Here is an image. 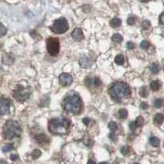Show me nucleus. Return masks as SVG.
Returning a JSON list of instances; mask_svg holds the SVG:
<instances>
[{
    "mask_svg": "<svg viewBox=\"0 0 164 164\" xmlns=\"http://www.w3.org/2000/svg\"><path fill=\"white\" fill-rule=\"evenodd\" d=\"M99 164H108L107 162H100Z\"/></svg>",
    "mask_w": 164,
    "mask_h": 164,
    "instance_id": "nucleus-44",
    "label": "nucleus"
},
{
    "mask_svg": "<svg viewBox=\"0 0 164 164\" xmlns=\"http://www.w3.org/2000/svg\"><path fill=\"white\" fill-rule=\"evenodd\" d=\"M149 46V42L147 40H143V41L140 43V47L142 49H147L148 48Z\"/></svg>",
    "mask_w": 164,
    "mask_h": 164,
    "instance_id": "nucleus-30",
    "label": "nucleus"
},
{
    "mask_svg": "<svg viewBox=\"0 0 164 164\" xmlns=\"http://www.w3.org/2000/svg\"><path fill=\"white\" fill-rule=\"evenodd\" d=\"M109 95L115 101H121L123 99L130 97L131 89L126 83L116 82L109 88Z\"/></svg>",
    "mask_w": 164,
    "mask_h": 164,
    "instance_id": "nucleus-2",
    "label": "nucleus"
},
{
    "mask_svg": "<svg viewBox=\"0 0 164 164\" xmlns=\"http://www.w3.org/2000/svg\"><path fill=\"white\" fill-rule=\"evenodd\" d=\"M139 95L143 98H146L148 97V95H149V92H148V89L146 88V86H142L139 89Z\"/></svg>",
    "mask_w": 164,
    "mask_h": 164,
    "instance_id": "nucleus-19",
    "label": "nucleus"
},
{
    "mask_svg": "<svg viewBox=\"0 0 164 164\" xmlns=\"http://www.w3.org/2000/svg\"><path fill=\"white\" fill-rule=\"evenodd\" d=\"M87 164H96V163H95L93 160H89V162H88V163Z\"/></svg>",
    "mask_w": 164,
    "mask_h": 164,
    "instance_id": "nucleus-41",
    "label": "nucleus"
},
{
    "mask_svg": "<svg viewBox=\"0 0 164 164\" xmlns=\"http://www.w3.org/2000/svg\"><path fill=\"white\" fill-rule=\"evenodd\" d=\"M150 71L153 74H157V73H159V72L160 71V67H159V66L157 63L151 64Z\"/></svg>",
    "mask_w": 164,
    "mask_h": 164,
    "instance_id": "nucleus-17",
    "label": "nucleus"
},
{
    "mask_svg": "<svg viewBox=\"0 0 164 164\" xmlns=\"http://www.w3.org/2000/svg\"><path fill=\"white\" fill-rule=\"evenodd\" d=\"M109 138H110L112 140H114V141L117 140V136H116V135H115V133H113V132L109 135Z\"/></svg>",
    "mask_w": 164,
    "mask_h": 164,
    "instance_id": "nucleus-38",
    "label": "nucleus"
},
{
    "mask_svg": "<svg viewBox=\"0 0 164 164\" xmlns=\"http://www.w3.org/2000/svg\"><path fill=\"white\" fill-rule=\"evenodd\" d=\"M51 31L55 34L65 33L68 30V23L65 17H61L56 20L50 27Z\"/></svg>",
    "mask_w": 164,
    "mask_h": 164,
    "instance_id": "nucleus-5",
    "label": "nucleus"
},
{
    "mask_svg": "<svg viewBox=\"0 0 164 164\" xmlns=\"http://www.w3.org/2000/svg\"><path fill=\"white\" fill-rule=\"evenodd\" d=\"M115 62L118 65H122L125 62V59H124V56L122 54H118L115 57Z\"/></svg>",
    "mask_w": 164,
    "mask_h": 164,
    "instance_id": "nucleus-16",
    "label": "nucleus"
},
{
    "mask_svg": "<svg viewBox=\"0 0 164 164\" xmlns=\"http://www.w3.org/2000/svg\"><path fill=\"white\" fill-rule=\"evenodd\" d=\"M30 95L31 90L22 85H17L13 91V97L19 102H24L26 100L30 97Z\"/></svg>",
    "mask_w": 164,
    "mask_h": 164,
    "instance_id": "nucleus-6",
    "label": "nucleus"
},
{
    "mask_svg": "<svg viewBox=\"0 0 164 164\" xmlns=\"http://www.w3.org/2000/svg\"><path fill=\"white\" fill-rule=\"evenodd\" d=\"M149 105H148V103H140V109H143V110H145V109H147Z\"/></svg>",
    "mask_w": 164,
    "mask_h": 164,
    "instance_id": "nucleus-39",
    "label": "nucleus"
},
{
    "mask_svg": "<svg viewBox=\"0 0 164 164\" xmlns=\"http://www.w3.org/2000/svg\"><path fill=\"white\" fill-rule=\"evenodd\" d=\"M11 101L6 98H0V116H4L10 112Z\"/></svg>",
    "mask_w": 164,
    "mask_h": 164,
    "instance_id": "nucleus-8",
    "label": "nucleus"
},
{
    "mask_svg": "<svg viewBox=\"0 0 164 164\" xmlns=\"http://www.w3.org/2000/svg\"><path fill=\"white\" fill-rule=\"evenodd\" d=\"M136 127H137L136 124V122H131L130 123V129H131V131H136Z\"/></svg>",
    "mask_w": 164,
    "mask_h": 164,
    "instance_id": "nucleus-33",
    "label": "nucleus"
},
{
    "mask_svg": "<svg viewBox=\"0 0 164 164\" xmlns=\"http://www.w3.org/2000/svg\"><path fill=\"white\" fill-rule=\"evenodd\" d=\"M0 71H1V66H0Z\"/></svg>",
    "mask_w": 164,
    "mask_h": 164,
    "instance_id": "nucleus-45",
    "label": "nucleus"
},
{
    "mask_svg": "<svg viewBox=\"0 0 164 164\" xmlns=\"http://www.w3.org/2000/svg\"><path fill=\"white\" fill-rule=\"evenodd\" d=\"M122 36L120 34H115V35H113V36L112 37V40L116 42V43H121V42L122 41Z\"/></svg>",
    "mask_w": 164,
    "mask_h": 164,
    "instance_id": "nucleus-21",
    "label": "nucleus"
},
{
    "mask_svg": "<svg viewBox=\"0 0 164 164\" xmlns=\"http://www.w3.org/2000/svg\"><path fill=\"white\" fill-rule=\"evenodd\" d=\"M130 152V148L129 146H124L122 149V153L123 155H126L128 153Z\"/></svg>",
    "mask_w": 164,
    "mask_h": 164,
    "instance_id": "nucleus-31",
    "label": "nucleus"
},
{
    "mask_svg": "<svg viewBox=\"0 0 164 164\" xmlns=\"http://www.w3.org/2000/svg\"><path fill=\"white\" fill-rule=\"evenodd\" d=\"M6 33H7V28L2 23H0V37L3 36Z\"/></svg>",
    "mask_w": 164,
    "mask_h": 164,
    "instance_id": "nucleus-27",
    "label": "nucleus"
},
{
    "mask_svg": "<svg viewBox=\"0 0 164 164\" xmlns=\"http://www.w3.org/2000/svg\"><path fill=\"white\" fill-rule=\"evenodd\" d=\"M12 149H13L12 145H7L3 148V153H8V152L12 150Z\"/></svg>",
    "mask_w": 164,
    "mask_h": 164,
    "instance_id": "nucleus-28",
    "label": "nucleus"
},
{
    "mask_svg": "<svg viewBox=\"0 0 164 164\" xmlns=\"http://www.w3.org/2000/svg\"><path fill=\"white\" fill-rule=\"evenodd\" d=\"M35 139L38 142H39V144H41V145H44V144H47L48 142H49V137H47L45 136V134H41V135H39V136H37L35 137Z\"/></svg>",
    "mask_w": 164,
    "mask_h": 164,
    "instance_id": "nucleus-11",
    "label": "nucleus"
},
{
    "mask_svg": "<svg viewBox=\"0 0 164 164\" xmlns=\"http://www.w3.org/2000/svg\"><path fill=\"white\" fill-rule=\"evenodd\" d=\"M3 134L4 139L7 140H11V139L18 137L22 134V128L21 126L17 122L13 120H8L7 121L3 126Z\"/></svg>",
    "mask_w": 164,
    "mask_h": 164,
    "instance_id": "nucleus-3",
    "label": "nucleus"
},
{
    "mask_svg": "<svg viewBox=\"0 0 164 164\" xmlns=\"http://www.w3.org/2000/svg\"><path fill=\"white\" fill-rule=\"evenodd\" d=\"M72 36L75 41H81V39H84V35L82 30L81 28H75V30L72 33Z\"/></svg>",
    "mask_w": 164,
    "mask_h": 164,
    "instance_id": "nucleus-10",
    "label": "nucleus"
},
{
    "mask_svg": "<svg viewBox=\"0 0 164 164\" xmlns=\"http://www.w3.org/2000/svg\"><path fill=\"white\" fill-rule=\"evenodd\" d=\"M159 22H160V24L162 27L164 28V12L161 14V16L159 17Z\"/></svg>",
    "mask_w": 164,
    "mask_h": 164,
    "instance_id": "nucleus-34",
    "label": "nucleus"
},
{
    "mask_svg": "<svg viewBox=\"0 0 164 164\" xmlns=\"http://www.w3.org/2000/svg\"><path fill=\"white\" fill-rule=\"evenodd\" d=\"M163 69H164V68H163Z\"/></svg>",
    "mask_w": 164,
    "mask_h": 164,
    "instance_id": "nucleus-47",
    "label": "nucleus"
},
{
    "mask_svg": "<svg viewBox=\"0 0 164 164\" xmlns=\"http://www.w3.org/2000/svg\"><path fill=\"white\" fill-rule=\"evenodd\" d=\"M80 65L81 66V67L83 68H88L89 67V59H87L85 56H83L81 59H80Z\"/></svg>",
    "mask_w": 164,
    "mask_h": 164,
    "instance_id": "nucleus-14",
    "label": "nucleus"
},
{
    "mask_svg": "<svg viewBox=\"0 0 164 164\" xmlns=\"http://www.w3.org/2000/svg\"><path fill=\"white\" fill-rule=\"evenodd\" d=\"M149 142H150L151 145H153V147H158L160 143L159 138H157V137H151L149 139Z\"/></svg>",
    "mask_w": 164,
    "mask_h": 164,
    "instance_id": "nucleus-20",
    "label": "nucleus"
},
{
    "mask_svg": "<svg viewBox=\"0 0 164 164\" xmlns=\"http://www.w3.org/2000/svg\"><path fill=\"white\" fill-rule=\"evenodd\" d=\"M94 85L96 87L101 85V81H100V79H99V78L95 77V79H94Z\"/></svg>",
    "mask_w": 164,
    "mask_h": 164,
    "instance_id": "nucleus-32",
    "label": "nucleus"
},
{
    "mask_svg": "<svg viewBox=\"0 0 164 164\" xmlns=\"http://www.w3.org/2000/svg\"><path fill=\"white\" fill-rule=\"evenodd\" d=\"M149 0H141V2H143V3H145V2H148Z\"/></svg>",
    "mask_w": 164,
    "mask_h": 164,
    "instance_id": "nucleus-43",
    "label": "nucleus"
},
{
    "mask_svg": "<svg viewBox=\"0 0 164 164\" xmlns=\"http://www.w3.org/2000/svg\"><path fill=\"white\" fill-rule=\"evenodd\" d=\"M47 50L52 56H57L60 50V44L57 38H49L46 42Z\"/></svg>",
    "mask_w": 164,
    "mask_h": 164,
    "instance_id": "nucleus-7",
    "label": "nucleus"
},
{
    "mask_svg": "<svg viewBox=\"0 0 164 164\" xmlns=\"http://www.w3.org/2000/svg\"><path fill=\"white\" fill-rule=\"evenodd\" d=\"M126 46H127L128 49H133L134 48H135V45H134L132 42H128Z\"/></svg>",
    "mask_w": 164,
    "mask_h": 164,
    "instance_id": "nucleus-36",
    "label": "nucleus"
},
{
    "mask_svg": "<svg viewBox=\"0 0 164 164\" xmlns=\"http://www.w3.org/2000/svg\"><path fill=\"white\" fill-rule=\"evenodd\" d=\"M164 121V116L162 113H158L153 118V122L156 125H161Z\"/></svg>",
    "mask_w": 164,
    "mask_h": 164,
    "instance_id": "nucleus-13",
    "label": "nucleus"
},
{
    "mask_svg": "<svg viewBox=\"0 0 164 164\" xmlns=\"http://www.w3.org/2000/svg\"><path fill=\"white\" fill-rule=\"evenodd\" d=\"M40 155H41V152H40L39 149H35V150L33 151L32 154H31V157H32L33 159H39Z\"/></svg>",
    "mask_w": 164,
    "mask_h": 164,
    "instance_id": "nucleus-26",
    "label": "nucleus"
},
{
    "mask_svg": "<svg viewBox=\"0 0 164 164\" xmlns=\"http://www.w3.org/2000/svg\"><path fill=\"white\" fill-rule=\"evenodd\" d=\"M82 121H83L84 124H85V126H87L89 123V118H84V119L82 120Z\"/></svg>",
    "mask_w": 164,
    "mask_h": 164,
    "instance_id": "nucleus-40",
    "label": "nucleus"
},
{
    "mask_svg": "<svg viewBox=\"0 0 164 164\" xmlns=\"http://www.w3.org/2000/svg\"><path fill=\"white\" fill-rule=\"evenodd\" d=\"M161 87V83L159 80H155V81H153L150 83V88L153 91H158Z\"/></svg>",
    "mask_w": 164,
    "mask_h": 164,
    "instance_id": "nucleus-12",
    "label": "nucleus"
},
{
    "mask_svg": "<svg viewBox=\"0 0 164 164\" xmlns=\"http://www.w3.org/2000/svg\"><path fill=\"white\" fill-rule=\"evenodd\" d=\"M141 25H142V27L144 28V29H149V28L151 26V23H150V22H149V21H147V20H145V21L142 22Z\"/></svg>",
    "mask_w": 164,
    "mask_h": 164,
    "instance_id": "nucleus-29",
    "label": "nucleus"
},
{
    "mask_svg": "<svg viewBox=\"0 0 164 164\" xmlns=\"http://www.w3.org/2000/svg\"><path fill=\"white\" fill-rule=\"evenodd\" d=\"M153 105H154V107L157 108V109L161 108L162 106L163 105V101H162V99H155L154 102H153Z\"/></svg>",
    "mask_w": 164,
    "mask_h": 164,
    "instance_id": "nucleus-24",
    "label": "nucleus"
},
{
    "mask_svg": "<svg viewBox=\"0 0 164 164\" xmlns=\"http://www.w3.org/2000/svg\"><path fill=\"white\" fill-rule=\"evenodd\" d=\"M110 25L112 26V27H119L120 25H122V21L119 19V18H113V19L112 20L111 22H110Z\"/></svg>",
    "mask_w": 164,
    "mask_h": 164,
    "instance_id": "nucleus-15",
    "label": "nucleus"
},
{
    "mask_svg": "<svg viewBox=\"0 0 164 164\" xmlns=\"http://www.w3.org/2000/svg\"><path fill=\"white\" fill-rule=\"evenodd\" d=\"M163 146H164V144H163Z\"/></svg>",
    "mask_w": 164,
    "mask_h": 164,
    "instance_id": "nucleus-46",
    "label": "nucleus"
},
{
    "mask_svg": "<svg viewBox=\"0 0 164 164\" xmlns=\"http://www.w3.org/2000/svg\"><path fill=\"white\" fill-rule=\"evenodd\" d=\"M70 124V120L65 117L52 119L49 123V130L53 134L65 135L67 134Z\"/></svg>",
    "mask_w": 164,
    "mask_h": 164,
    "instance_id": "nucleus-4",
    "label": "nucleus"
},
{
    "mask_svg": "<svg viewBox=\"0 0 164 164\" xmlns=\"http://www.w3.org/2000/svg\"><path fill=\"white\" fill-rule=\"evenodd\" d=\"M3 63L12 64V62H13V59L12 58L11 56L8 55V54H5V55L3 56Z\"/></svg>",
    "mask_w": 164,
    "mask_h": 164,
    "instance_id": "nucleus-18",
    "label": "nucleus"
},
{
    "mask_svg": "<svg viewBox=\"0 0 164 164\" xmlns=\"http://www.w3.org/2000/svg\"><path fill=\"white\" fill-rule=\"evenodd\" d=\"M127 23L128 25H132L135 24V18H133V17H129L127 20Z\"/></svg>",
    "mask_w": 164,
    "mask_h": 164,
    "instance_id": "nucleus-35",
    "label": "nucleus"
},
{
    "mask_svg": "<svg viewBox=\"0 0 164 164\" xmlns=\"http://www.w3.org/2000/svg\"><path fill=\"white\" fill-rule=\"evenodd\" d=\"M72 75L67 73H62L59 76V83L62 86H68L72 83Z\"/></svg>",
    "mask_w": 164,
    "mask_h": 164,
    "instance_id": "nucleus-9",
    "label": "nucleus"
},
{
    "mask_svg": "<svg viewBox=\"0 0 164 164\" xmlns=\"http://www.w3.org/2000/svg\"><path fill=\"white\" fill-rule=\"evenodd\" d=\"M109 130L112 131V132H114L117 130V123L115 122H110L109 124Z\"/></svg>",
    "mask_w": 164,
    "mask_h": 164,
    "instance_id": "nucleus-25",
    "label": "nucleus"
},
{
    "mask_svg": "<svg viewBox=\"0 0 164 164\" xmlns=\"http://www.w3.org/2000/svg\"><path fill=\"white\" fill-rule=\"evenodd\" d=\"M0 164H8V162L4 161V160H1V161H0Z\"/></svg>",
    "mask_w": 164,
    "mask_h": 164,
    "instance_id": "nucleus-42",
    "label": "nucleus"
},
{
    "mask_svg": "<svg viewBox=\"0 0 164 164\" xmlns=\"http://www.w3.org/2000/svg\"><path fill=\"white\" fill-rule=\"evenodd\" d=\"M62 107L65 111L72 115H77L81 111V99L74 92H71L62 101Z\"/></svg>",
    "mask_w": 164,
    "mask_h": 164,
    "instance_id": "nucleus-1",
    "label": "nucleus"
},
{
    "mask_svg": "<svg viewBox=\"0 0 164 164\" xmlns=\"http://www.w3.org/2000/svg\"><path fill=\"white\" fill-rule=\"evenodd\" d=\"M135 122H136V124L137 127H141V126H143V125H144L145 121H144V118H143L141 116H139V117H137Z\"/></svg>",
    "mask_w": 164,
    "mask_h": 164,
    "instance_id": "nucleus-23",
    "label": "nucleus"
},
{
    "mask_svg": "<svg viewBox=\"0 0 164 164\" xmlns=\"http://www.w3.org/2000/svg\"><path fill=\"white\" fill-rule=\"evenodd\" d=\"M10 159H11L12 161H16V160L19 159V157H18L17 154H12V155L10 156Z\"/></svg>",
    "mask_w": 164,
    "mask_h": 164,
    "instance_id": "nucleus-37",
    "label": "nucleus"
},
{
    "mask_svg": "<svg viewBox=\"0 0 164 164\" xmlns=\"http://www.w3.org/2000/svg\"><path fill=\"white\" fill-rule=\"evenodd\" d=\"M118 113H119L120 118H122V119H125V118H126L128 116L127 110H126V109H120L119 112H118Z\"/></svg>",
    "mask_w": 164,
    "mask_h": 164,
    "instance_id": "nucleus-22",
    "label": "nucleus"
}]
</instances>
